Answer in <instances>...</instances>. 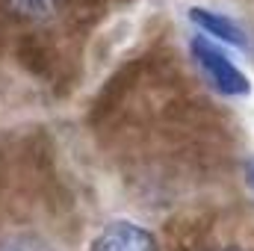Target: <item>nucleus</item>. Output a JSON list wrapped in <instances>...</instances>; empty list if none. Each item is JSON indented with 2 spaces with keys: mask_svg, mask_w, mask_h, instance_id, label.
<instances>
[{
  "mask_svg": "<svg viewBox=\"0 0 254 251\" xmlns=\"http://www.w3.org/2000/svg\"><path fill=\"white\" fill-rule=\"evenodd\" d=\"M190 54L195 65L201 68V74L207 77V83L225 95V98H249L252 95V80L246 77V71L234 63L216 42H210L207 36H195L190 42Z\"/></svg>",
  "mask_w": 254,
  "mask_h": 251,
  "instance_id": "obj_1",
  "label": "nucleus"
},
{
  "mask_svg": "<svg viewBox=\"0 0 254 251\" xmlns=\"http://www.w3.org/2000/svg\"><path fill=\"white\" fill-rule=\"evenodd\" d=\"M0 251H54L39 234H9L0 240Z\"/></svg>",
  "mask_w": 254,
  "mask_h": 251,
  "instance_id": "obj_5",
  "label": "nucleus"
},
{
  "mask_svg": "<svg viewBox=\"0 0 254 251\" xmlns=\"http://www.w3.org/2000/svg\"><path fill=\"white\" fill-rule=\"evenodd\" d=\"M89 251H160V243L136 222H113L98 234Z\"/></svg>",
  "mask_w": 254,
  "mask_h": 251,
  "instance_id": "obj_2",
  "label": "nucleus"
},
{
  "mask_svg": "<svg viewBox=\"0 0 254 251\" xmlns=\"http://www.w3.org/2000/svg\"><path fill=\"white\" fill-rule=\"evenodd\" d=\"M246 184H249V189L254 192V160L246 163Z\"/></svg>",
  "mask_w": 254,
  "mask_h": 251,
  "instance_id": "obj_6",
  "label": "nucleus"
},
{
  "mask_svg": "<svg viewBox=\"0 0 254 251\" xmlns=\"http://www.w3.org/2000/svg\"><path fill=\"white\" fill-rule=\"evenodd\" d=\"M6 6L24 21H48L63 12L68 0H6Z\"/></svg>",
  "mask_w": 254,
  "mask_h": 251,
  "instance_id": "obj_4",
  "label": "nucleus"
},
{
  "mask_svg": "<svg viewBox=\"0 0 254 251\" xmlns=\"http://www.w3.org/2000/svg\"><path fill=\"white\" fill-rule=\"evenodd\" d=\"M190 21L204 33V36H210V39H216V42H225V45H234V48H249L246 30H243L234 18H228V15H222V12H213V9H204V6H192Z\"/></svg>",
  "mask_w": 254,
  "mask_h": 251,
  "instance_id": "obj_3",
  "label": "nucleus"
},
{
  "mask_svg": "<svg viewBox=\"0 0 254 251\" xmlns=\"http://www.w3.org/2000/svg\"><path fill=\"white\" fill-rule=\"evenodd\" d=\"M222 251H243V249H222Z\"/></svg>",
  "mask_w": 254,
  "mask_h": 251,
  "instance_id": "obj_7",
  "label": "nucleus"
}]
</instances>
